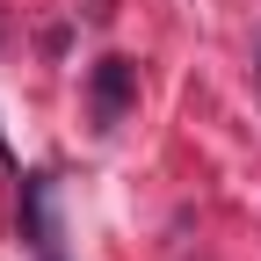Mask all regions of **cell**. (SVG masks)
I'll list each match as a JSON object with an SVG mask.
<instances>
[{"label": "cell", "instance_id": "cell-4", "mask_svg": "<svg viewBox=\"0 0 261 261\" xmlns=\"http://www.w3.org/2000/svg\"><path fill=\"white\" fill-rule=\"evenodd\" d=\"M8 160H15V152H8V138H0V167H8Z\"/></svg>", "mask_w": 261, "mask_h": 261}, {"label": "cell", "instance_id": "cell-3", "mask_svg": "<svg viewBox=\"0 0 261 261\" xmlns=\"http://www.w3.org/2000/svg\"><path fill=\"white\" fill-rule=\"evenodd\" d=\"M254 80H261V22H254Z\"/></svg>", "mask_w": 261, "mask_h": 261}, {"label": "cell", "instance_id": "cell-1", "mask_svg": "<svg viewBox=\"0 0 261 261\" xmlns=\"http://www.w3.org/2000/svg\"><path fill=\"white\" fill-rule=\"evenodd\" d=\"M130 87H138V65H130V58H102V65H94V123H102V130L130 109Z\"/></svg>", "mask_w": 261, "mask_h": 261}, {"label": "cell", "instance_id": "cell-2", "mask_svg": "<svg viewBox=\"0 0 261 261\" xmlns=\"http://www.w3.org/2000/svg\"><path fill=\"white\" fill-rule=\"evenodd\" d=\"M29 189V225H37V247H51V181L44 174H22Z\"/></svg>", "mask_w": 261, "mask_h": 261}]
</instances>
